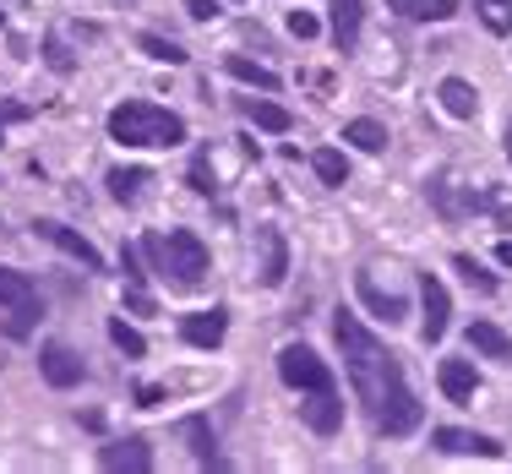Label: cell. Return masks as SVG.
<instances>
[{
	"label": "cell",
	"instance_id": "cell-10",
	"mask_svg": "<svg viewBox=\"0 0 512 474\" xmlns=\"http://www.w3.org/2000/svg\"><path fill=\"white\" fill-rule=\"evenodd\" d=\"M99 464L104 469H126V474H148L153 469V453H148V442H142V436H126V442H109L104 453H99Z\"/></svg>",
	"mask_w": 512,
	"mask_h": 474
},
{
	"label": "cell",
	"instance_id": "cell-6",
	"mask_svg": "<svg viewBox=\"0 0 512 474\" xmlns=\"http://www.w3.org/2000/svg\"><path fill=\"white\" fill-rule=\"evenodd\" d=\"M431 442L442 453H463V458H502V442L496 436H480V431H458V425H436Z\"/></svg>",
	"mask_w": 512,
	"mask_h": 474
},
{
	"label": "cell",
	"instance_id": "cell-36",
	"mask_svg": "<svg viewBox=\"0 0 512 474\" xmlns=\"http://www.w3.org/2000/svg\"><path fill=\"white\" fill-rule=\"evenodd\" d=\"M496 262H502V267H512V240H502V246H496Z\"/></svg>",
	"mask_w": 512,
	"mask_h": 474
},
{
	"label": "cell",
	"instance_id": "cell-26",
	"mask_svg": "<svg viewBox=\"0 0 512 474\" xmlns=\"http://www.w3.org/2000/svg\"><path fill=\"white\" fill-rule=\"evenodd\" d=\"M311 169L322 175V186H344V175H349V164H344V153H333V148H322L311 158Z\"/></svg>",
	"mask_w": 512,
	"mask_h": 474
},
{
	"label": "cell",
	"instance_id": "cell-34",
	"mask_svg": "<svg viewBox=\"0 0 512 474\" xmlns=\"http://www.w3.org/2000/svg\"><path fill=\"white\" fill-rule=\"evenodd\" d=\"M137 404H142V409H153V404H164V387H153V382H142V387H137Z\"/></svg>",
	"mask_w": 512,
	"mask_h": 474
},
{
	"label": "cell",
	"instance_id": "cell-17",
	"mask_svg": "<svg viewBox=\"0 0 512 474\" xmlns=\"http://www.w3.org/2000/svg\"><path fill=\"white\" fill-rule=\"evenodd\" d=\"M442 109L453 120H474V115H480V93H474L463 77H447L442 82Z\"/></svg>",
	"mask_w": 512,
	"mask_h": 474
},
{
	"label": "cell",
	"instance_id": "cell-30",
	"mask_svg": "<svg viewBox=\"0 0 512 474\" xmlns=\"http://www.w3.org/2000/svg\"><path fill=\"white\" fill-rule=\"evenodd\" d=\"M33 115V104H17V99H0V131L6 126H17V120H28Z\"/></svg>",
	"mask_w": 512,
	"mask_h": 474
},
{
	"label": "cell",
	"instance_id": "cell-25",
	"mask_svg": "<svg viewBox=\"0 0 512 474\" xmlns=\"http://www.w3.org/2000/svg\"><path fill=\"white\" fill-rule=\"evenodd\" d=\"M109 338H115V349H126L131 360L148 355V338H142L137 327H126V316H115V322H109Z\"/></svg>",
	"mask_w": 512,
	"mask_h": 474
},
{
	"label": "cell",
	"instance_id": "cell-33",
	"mask_svg": "<svg viewBox=\"0 0 512 474\" xmlns=\"http://www.w3.org/2000/svg\"><path fill=\"white\" fill-rule=\"evenodd\" d=\"M191 186H197L202 197H213V175H207V153H197V164H191Z\"/></svg>",
	"mask_w": 512,
	"mask_h": 474
},
{
	"label": "cell",
	"instance_id": "cell-1",
	"mask_svg": "<svg viewBox=\"0 0 512 474\" xmlns=\"http://www.w3.org/2000/svg\"><path fill=\"white\" fill-rule=\"evenodd\" d=\"M333 338H338V355H344L349 387H355V398L365 404V415L376 420V431L409 436L414 425L425 420V409H420V398L409 393L398 355L376 333H365L360 316H349V311L333 316Z\"/></svg>",
	"mask_w": 512,
	"mask_h": 474
},
{
	"label": "cell",
	"instance_id": "cell-24",
	"mask_svg": "<svg viewBox=\"0 0 512 474\" xmlns=\"http://www.w3.org/2000/svg\"><path fill=\"white\" fill-rule=\"evenodd\" d=\"M474 11L491 33H512V0H474Z\"/></svg>",
	"mask_w": 512,
	"mask_h": 474
},
{
	"label": "cell",
	"instance_id": "cell-2",
	"mask_svg": "<svg viewBox=\"0 0 512 474\" xmlns=\"http://www.w3.org/2000/svg\"><path fill=\"white\" fill-rule=\"evenodd\" d=\"M109 137L120 148H175V142H186V120L164 104L126 99V104L109 109Z\"/></svg>",
	"mask_w": 512,
	"mask_h": 474
},
{
	"label": "cell",
	"instance_id": "cell-12",
	"mask_svg": "<svg viewBox=\"0 0 512 474\" xmlns=\"http://www.w3.org/2000/svg\"><path fill=\"white\" fill-rule=\"evenodd\" d=\"M39 371H44V382H50V387H77L82 382V360L71 355L66 344H44Z\"/></svg>",
	"mask_w": 512,
	"mask_h": 474
},
{
	"label": "cell",
	"instance_id": "cell-14",
	"mask_svg": "<svg viewBox=\"0 0 512 474\" xmlns=\"http://www.w3.org/2000/svg\"><path fill=\"white\" fill-rule=\"evenodd\" d=\"M436 382H442V393L453 398V404H469L474 387H480V376H474L469 360H442V366H436Z\"/></svg>",
	"mask_w": 512,
	"mask_h": 474
},
{
	"label": "cell",
	"instance_id": "cell-18",
	"mask_svg": "<svg viewBox=\"0 0 512 474\" xmlns=\"http://www.w3.org/2000/svg\"><path fill=\"white\" fill-rule=\"evenodd\" d=\"M387 6L409 22H447L458 11V0H387Z\"/></svg>",
	"mask_w": 512,
	"mask_h": 474
},
{
	"label": "cell",
	"instance_id": "cell-19",
	"mask_svg": "<svg viewBox=\"0 0 512 474\" xmlns=\"http://www.w3.org/2000/svg\"><path fill=\"white\" fill-rule=\"evenodd\" d=\"M153 186V175L148 169H115V175H109V191H115V202H142V191Z\"/></svg>",
	"mask_w": 512,
	"mask_h": 474
},
{
	"label": "cell",
	"instance_id": "cell-8",
	"mask_svg": "<svg viewBox=\"0 0 512 474\" xmlns=\"http://www.w3.org/2000/svg\"><path fill=\"white\" fill-rule=\"evenodd\" d=\"M33 229H39V235H44V240H50V246H60V251H66V257H77L82 267H88V273H99V267H104V262H99V251H93V246H88V240H82V235H77V229H66V224H55V218H39V224H33Z\"/></svg>",
	"mask_w": 512,
	"mask_h": 474
},
{
	"label": "cell",
	"instance_id": "cell-22",
	"mask_svg": "<svg viewBox=\"0 0 512 474\" xmlns=\"http://www.w3.org/2000/svg\"><path fill=\"white\" fill-rule=\"evenodd\" d=\"M224 66H229V77L251 82V88H262V93H273V88H278V77H273V71H267V66H256V60H246V55H229Z\"/></svg>",
	"mask_w": 512,
	"mask_h": 474
},
{
	"label": "cell",
	"instance_id": "cell-35",
	"mask_svg": "<svg viewBox=\"0 0 512 474\" xmlns=\"http://www.w3.org/2000/svg\"><path fill=\"white\" fill-rule=\"evenodd\" d=\"M186 11H191V17H197V22H207V17H213V0H186Z\"/></svg>",
	"mask_w": 512,
	"mask_h": 474
},
{
	"label": "cell",
	"instance_id": "cell-4",
	"mask_svg": "<svg viewBox=\"0 0 512 474\" xmlns=\"http://www.w3.org/2000/svg\"><path fill=\"white\" fill-rule=\"evenodd\" d=\"M33 327H39V289L0 267V338H28Z\"/></svg>",
	"mask_w": 512,
	"mask_h": 474
},
{
	"label": "cell",
	"instance_id": "cell-28",
	"mask_svg": "<svg viewBox=\"0 0 512 474\" xmlns=\"http://www.w3.org/2000/svg\"><path fill=\"white\" fill-rule=\"evenodd\" d=\"M142 55H153V60H164V66H180V60H186V50H180V44H169V39H158V33H142Z\"/></svg>",
	"mask_w": 512,
	"mask_h": 474
},
{
	"label": "cell",
	"instance_id": "cell-37",
	"mask_svg": "<svg viewBox=\"0 0 512 474\" xmlns=\"http://www.w3.org/2000/svg\"><path fill=\"white\" fill-rule=\"evenodd\" d=\"M507 164H512V120H507Z\"/></svg>",
	"mask_w": 512,
	"mask_h": 474
},
{
	"label": "cell",
	"instance_id": "cell-23",
	"mask_svg": "<svg viewBox=\"0 0 512 474\" xmlns=\"http://www.w3.org/2000/svg\"><path fill=\"white\" fill-rule=\"evenodd\" d=\"M240 109H246V120H251V126H262V131H289V109H278L267 99H246Z\"/></svg>",
	"mask_w": 512,
	"mask_h": 474
},
{
	"label": "cell",
	"instance_id": "cell-21",
	"mask_svg": "<svg viewBox=\"0 0 512 474\" xmlns=\"http://www.w3.org/2000/svg\"><path fill=\"white\" fill-rule=\"evenodd\" d=\"M262 246H267L262 284H267V289H278V284H284V273H289V246H284V235H262Z\"/></svg>",
	"mask_w": 512,
	"mask_h": 474
},
{
	"label": "cell",
	"instance_id": "cell-29",
	"mask_svg": "<svg viewBox=\"0 0 512 474\" xmlns=\"http://www.w3.org/2000/svg\"><path fill=\"white\" fill-rule=\"evenodd\" d=\"M453 267H458V273H463V278H469V284H474V289H480V295H496V278H491V273H485V267H480V262H474V257H463V251H458V257H453Z\"/></svg>",
	"mask_w": 512,
	"mask_h": 474
},
{
	"label": "cell",
	"instance_id": "cell-3",
	"mask_svg": "<svg viewBox=\"0 0 512 474\" xmlns=\"http://www.w3.org/2000/svg\"><path fill=\"white\" fill-rule=\"evenodd\" d=\"M142 251L153 257V267L169 278L175 289H197L207 278V246L191 229H169V235H148L142 240Z\"/></svg>",
	"mask_w": 512,
	"mask_h": 474
},
{
	"label": "cell",
	"instance_id": "cell-16",
	"mask_svg": "<svg viewBox=\"0 0 512 474\" xmlns=\"http://www.w3.org/2000/svg\"><path fill=\"white\" fill-rule=\"evenodd\" d=\"M469 349H480L485 360H512V338L496 322H469Z\"/></svg>",
	"mask_w": 512,
	"mask_h": 474
},
{
	"label": "cell",
	"instance_id": "cell-5",
	"mask_svg": "<svg viewBox=\"0 0 512 474\" xmlns=\"http://www.w3.org/2000/svg\"><path fill=\"white\" fill-rule=\"evenodd\" d=\"M278 376H284L295 393H322V387H333V371H327V360H316L306 344L278 349Z\"/></svg>",
	"mask_w": 512,
	"mask_h": 474
},
{
	"label": "cell",
	"instance_id": "cell-15",
	"mask_svg": "<svg viewBox=\"0 0 512 474\" xmlns=\"http://www.w3.org/2000/svg\"><path fill=\"white\" fill-rule=\"evenodd\" d=\"M355 289H360V300H365V311H371V316H382V322H398V316H404V300L387 295V289H376L371 273H360Z\"/></svg>",
	"mask_w": 512,
	"mask_h": 474
},
{
	"label": "cell",
	"instance_id": "cell-20",
	"mask_svg": "<svg viewBox=\"0 0 512 474\" xmlns=\"http://www.w3.org/2000/svg\"><path fill=\"white\" fill-rule=\"evenodd\" d=\"M344 142H355L360 153H382L387 148V126H382V120H349Z\"/></svg>",
	"mask_w": 512,
	"mask_h": 474
},
{
	"label": "cell",
	"instance_id": "cell-9",
	"mask_svg": "<svg viewBox=\"0 0 512 474\" xmlns=\"http://www.w3.org/2000/svg\"><path fill=\"white\" fill-rule=\"evenodd\" d=\"M306 425H311L316 436H333L338 425H344V398H338V387L306 393Z\"/></svg>",
	"mask_w": 512,
	"mask_h": 474
},
{
	"label": "cell",
	"instance_id": "cell-7",
	"mask_svg": "<svg viewBox=\"0 0 512 474\" xmlns=\"http://www.w3.org/2000/svg\"><path fill=\"white\" fill-rule=\"evenodd\" d=\"M420 300H425V344H442L447 338V316H453V300H447L442 278L425 273L420 278Z\"/></svg>",
	"mask_w": 512,
	"mask_h": 474
},
{
	"label": "cell",
	"instance_id": "cell-32",
	"mask_svg": "<svg viewBox=\"0 0 512 474\" xmlns=\"http://www.w3.org/2000/svg\"><path fill=\"white\" fill-rule=\"evenodd\" d=\"M289 33L295 39H316V17L311 11H289Z\"/></svg>",
	"mask_w": 512,
	"mask_h": 474
},
{
	"label": "cell",
	"instance_id": "cell-11",
	"mask_svg": "<svg viewBox=\"0 0 512 474\" xmlns=\"http://www.w3.org/2000/svg\"><path fill=\"white\" fill-rule=\"evenodd\" d=\"M360 17H365V0H327V22H333V44L338 50H355L360 39Z\"/></svg>",
	"mask_w": 512,
	"mask_h": 474
},
{
	"label": "cell",
	"instance_id": "cell-13",
	"mask_svg": "<svg viewBox=\"0 0 512 474\" xmlns=\"http://www.w3.org/2000/svg\"><path fill=\"white\" fill-rule=\"evenodd\" d=\"M224 333H229V316L224 311H197V316L180 322V338L197 344V349H218V344H224Z\"/></svg>",
	"mask_w": 512,
	"mask_h": 474
},
{
	"label": "cell",
	"instance_id": "cell-31",
	"mask_svg": "<svg viewBox=\"0 0 512 474\" xmlns=\"http://www.w3.org/2000/svg\"><path fill=\"white\" fill-rule=\"evenodd\" d=\"M126 306L137 311V316H153V295L142 284H126Z\"/></svg>",
	"mask_w": 512,
	"mask_h": 474
},
{
	"label": "cell",
	"instance_id": "cell-27",
	"mask_svg": "<svg viewBox=\"0 0 512 474\" xmlns=\"http://www.w3.org/2000/svg\"><path fill=\"white\" fill-rule=\"evenodd\" d=\"M186 436L197 442V464H207V469H224V458L213 453V436H207V420H191V425H186Z\"/></svg>",
	"mask_w": 512,
	"mask_h": 474
}]
</instances>
